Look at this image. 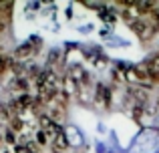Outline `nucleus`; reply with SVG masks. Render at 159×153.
I'll return each instance as SVG.
<instances>
[{"mask_svg": "<svg viewBox=\"0 0 159 153\" xmlns=\"http://www.w3.org/2000/svg\"><path fill=\"white\" fill-rule=\"evenodd\" d=\"M131 26L135 28V32L141 36V38H147V36H151V32H153V24L151 22H147V20H131Z\"/></svg>", "mask_w": 159, "mask_h": 153, "instance_id": "obj_1", "label": "nucleus"}, {"mask_svg": "<svg viewBox=\"0 0 159 153\" xmlns=\"http://www.w3.org/2000/svg\"><path fill=\"white\" fill-rule=\"evenodd\" d=\"M6 65H8V61H6V56H2L0 55V73L4 71V69H6Z\"/></svg>", "mask_w": 159, "mask_h": 153, "instance_id": "obj_2", "label": "nucleus"}]
</instances>
